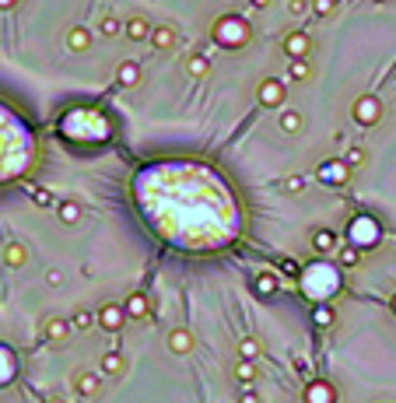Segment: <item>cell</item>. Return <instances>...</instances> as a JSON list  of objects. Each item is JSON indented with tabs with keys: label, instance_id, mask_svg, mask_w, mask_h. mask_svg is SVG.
Instances as JSON below:
<instances>
[{
	"label": "cell",
	"instance_id": "obj_28",
	"mask_svg": "<svg viewBox=\"0 0 396 403\" xmlns=\"http://www.w3.org/2000/svg\"><path fill=\"white\" fill-rule=\"evenodd\" d=\"M358 260H361V253H358V249H351V246H348V249H341V263H344V267H354Z\"/></svg>",
	"mask_w": 396,
	"mask_h": 403
},
{
	"label": "cell",
	"instance_id": "obj_6",
	"mask_svg": "<svg viewBox=\"0 0 396 403\" xmlns=\"http://www.w3.org/2000/svg\"><path fill=\"white\" fill-rule=\"evenodd\" d=\"M312 249L323 253V256L336 253V249H341V242H336V232H330V228H319V232L312 235Z\"/></svg>",
	"mask_w": 396,
	"mask_h": 403
},
{
	"label": "cell",
	"instance_id": "obj_21",
	"mask_svg": "<svg viewBox=\"0 0 396 403\" xmlns=\"http://www.w3.org/2000/svg\"><path fill=\"white\" fill-rule=\"evenodd\" d=\"M186 71H190V78H207L210 74V60H207V56H190V60H186Z\"/></svg>",
	"mask_w": 396,
	"mask_h": 403
},
{
	"label": "cell",
	"instance_id": "obj_25",
	"mask_svg": "<svg viewBox=\"0 0 396 403\" xmlns=\"http://www.w3.org/2000/svg\"><path fill=\"white\" fill-rule=\"evenodd\" d=\"M235 375H239L242 382L256 379V365H253V358H242V361H239V368H235Z\"/></svg>",
	"mask_w": 396,
	"mask_h": 403
},
{
	"label": "cell",
	"instance_id": "obj_4",
	"mask_svg": "<svg viewBox=\"0 0 396 403\" xmlns=\"http://www.w3.org/2000/svg\"><path fill=\"white\" fill-rule=\"evenodd\" d=\"M280 49H285L291 60H309V49H312V39L305 32H288L285 42H280Z\"/></svg>",
	"mask_w": 396,
	"mask_h": 403
},
{
	"label": "cell",
	"instance_id": "obj_11",
	"mask_svg": "<svg viewBox=\"0 0 396 403\" xmlns=\"http://www.w3.org/2000/svg\"><path fill=\"white\" fill-rule=\"evenodd\" d=\"M67 49H71V53H84V49H91V32L81 28V25L71 28V32H67Z\"/></svg>",
	"mask_w": 396,
	"mask_h": 403
},
{
	"label": "cell",
	"instance_id": "obj_5",
	"mask_svg": "<svg viewBox=\"0 0 396 403\" xmlns=\"http://www.w3.org/2000/svg\"><path fill=\"white\" fill-rule=\"evenodd\" d=\"M127 319H130V316H127V309H123V305H112V302H109V305H102V309H98V326H102V330H109V333H112V330H120Z\"/></svg>",
	"mask_w": 396,
	"mask_h": 403
},
{
	"label": "cell",
	"instance_id": "obj_17",
	"mask_svg": "<svg viewBox=\"0 0 396 403\" xmlns=\"http://www.w3.org/2000/svg\"><path fill=\"white\" fill-rule=\"evenodd\" d=\"M56 217H60L64 224H78L81 221V204L78 200H64L60 207H56Z\"/></svg>",
	"mask_w": 396,
	"mask_h": 403
},
{
	"label": "cell",
	"instance_id": "obj_24",
	"mask_svg": "<svg viewBox=\"0 0 396 403\" xmlns=\"http://www.w3.org/2000/svg\"><path fill=\"white\" fill-rule=\"evenodd\" d=\"M98 28H102V35H109V39H112V35H120V32H123V21H120V18H102V25H98Z\"/></svg>",
	"mask_w": 396,
	"mask_h": 403
},
{
	"label": "cell",
	"instance_id": "obj_27",
	"mask_svg": "<svg viewBox=\"0 0 396 403\" xmlns=\"http://www.w3.org/2000/svg\"><path fill=\"white\" fill-rule=\"evenodd\" d=\"M333 4H336V0H312V11H316L319 18H326V15L333 11Z\"/></svg>",
	"mask_w": 396,
	"mask_h": 403
},
{
	"label": "cell",
	"instance_id": "obj_32",
	"mask_svg": "<svg viewBox=\"0 0 396 403\" xmlns=\"http://www.w3.org/2000/svg\"><path fill=\"white\" fill-rule=\"evenodd\" d=\"M46 284H49V287H60V284H64V274H60V270H46Z\"/></svg>",
	"mask_w": 396,
	"mask_h": 403
},
{
	"label": "cell",
	"instance_id": "obj_31",
	"mask_svg": "<svg viewBox=\"0 0 396 403\" xmlns=\"http://www.w3.org/2000/svg\"><path fill=\"white\" fill-rule=\"evenodd\" d=\"M288 11H291L295 18H302V15L309 11V4H305V0H288Z\"/></svg>",
	"mask_w": 396,
	"mask_h": 403
},
{
	"label": "cell",
	"instance_id": "obj_13",
	"mask_svg": "<svg viewBox=\"0 0 396 403\" xmlns=\"http://www.w3.org/2000/svg\"><path fill=\"white\" fill-rule=\"evenodd\" d=\"M4 263L15 267V270L25 267V263H28V249H25L21 242H8V246H4Z\"/></svg>",
	"mask_w": 396,
	"mask_h": 403
},
{
	"label": "cell",
	"instance_id": "obj_36",
	"mask_svg": "<svg viewBox=\"0 0 396 403\" xmlns=\"http://www.w3.org/2000/svg\"><path fill=\"white\" fill-rule=\"evenodd\" d=\"M15 4H18V0H0V11H11Z\"/></svg>",
	"mask_w": 396,
	"mask_h": 403
},
{
	"label": "cell",
	"instance_id": "obj_14",
	"mask_svg": "<svg viewBox=\"0 0 396 403\" xmlns=\"http://www.w3.org/2000/svg\"><path fill=\"white\" fill-rule=\"evenodd\" d=\"M305 403H333V386L330 382H312L305 389Z\"/></svg>",
	"mask_w": 396,
	"mask_h": 403
},
{
	"label": "cell",
	"instance_id": "obj_20",
	"mask_svg": "<svg viewBox=\"0 0 396 403\" xmlns=\"http://www.w3.org/2000/svg\"><path fill=\"white\" fill-rule=\"evenodd\" d=\"M102 372H105V375H123V372H127V361H123V355L109 351V355L102 358Z\"/></svg>",
	"mask_w": 396,
	"mask_h": 403
},
{
	"label": "cell",
	"instance_id": "obj_30",
	"mask_svg": "<svg viewBox=\"0 0 396 403\" xmlns=\"http://www.w3.org/2000/svg\"><path fill=\"white\" fill-rule=\"evenodd\" d=\"M302 186H305L302 176H288V179H285V190H288V193H302Z\"/></svg>",
	"mask_w": 396,
	"mask_h": 403
},
{
	"label": "cell",
	"instance_id": "obj_38",
	"mask_svg": "<svg viewBox=\"0 0 396 403\" xmlns=\"http://www.w3.org/2000/svg\"><path fill=\"white\" fill-rule=\"evenodd\" d=\"M49 403H67L64 396H49Z\"/></svg>",
	"mask_w": 396,
	"mask_h": 403
},
{
	"label": "cell",
	"instance_id": "obj_18",
	"mask_svg": "<svg viewBox=\"0 0 396 403\" xmlns=\"http://www.w3.org/2000/svg\"><path fill=\"white\" fill-rule=\"evenodd\" d=\"M253 292L263 295V298H270V295L277 292V277H273V274H256V277H253Z\"/></svg>",
	"mask_w": 396,
	"mask_h": 403
},
{
	"label": "cell",
	"instance_id": "obj_19",
	"mask_svg": "<svg viewBox=\"0 0 396 403\" xmlns=\"http://www.w3.org/2000/svg\"><path fill=\"white\" fill-rule=\"evenodd\" d=\"M302 130V116L295 109H280V134H298Z\"/></svg>",
	"mask_w": 396,
	"mask_h": 403
},
{
	"label": "cell",
	"instance_id": "obj_15",
	"mask_svg": "<svg viewBox=\"0 0 396 403\" xmlns=\"http://www.w3.org/2000/svg\"><path fill=\"white\" fill-rule=\"evenodd\" d=\"M123 309H127V316H130V319H144V316L151 312V305H147V295H141V292H137V295H130Z\"/></svg>",
	"mask_w": 396,
	"mask_h": 403
},
{
	"label": "cell",
	"instance_id": "obj_23",
	"mask_svg": "<svg viewBox=\"0 0 396 403\" xmlns=\"http://www.w3.org/2000/svg\"><path fill=\"white\" fill-rule=\"evenodd\" d=\"M260 351H263V348H260V340H253V337H246V340L239 343V355H242V358H253V361H256Z\"/></svg>",
	"mask_w": 396,
	"mask_h": 403
},
{
	"label": "cell",
	"instance_id": "obj_29",
	"mask_svg": "<svg viewBox=\"0 0 396 403\" xmlns=\"http://www.w3.org/2000/svg\"><path fill=\"white\" fill-rule=\"evenodd\" d=\"M344 161H348V165H351V168H354V165H361V161H365V147H351V151H348V158H344Z\"/></svg>",
	"mask_w": 396,
	"mask_h": 403
},
{
	"label": "cell",
	"instance_id": "obj_16",
	"mask_svg": "<svg viewBox=\"0 0 396 403\" xmlns=\"http://www.w3.org/2000/svg\"><path fill=\"white\" fill-rule=\"evenodd\" d=\"M74 389H78L81 396H95V393H98V375L78 372V375H74Z\"/></svg>",
	"mask_w": 396,
	"mask_h": 403
},
{
	"label": "cell",
	"instance_id": "obj_9",
	"mask_svg": "<svg viewBox=\"0 0 396 403\" xmlns=\"http://www.w3.org/2000/svg\"><path fill=\"white\" fill-rule=\"evenodd\" d=\"M176 42H179V35H176L172 25H154V32H151V46L154 49H172Z\"/></svg>",
	"mask_w": 396,
	"mask_h": 403
},
{
	"label": "cell",
	"instance_id": "obj_1",
	"mask_svg": "<svg viewBox=\"0 0 396 403\" xmlns=\"http://www.w3.org/2000/svg\"><path fill=\"white\" fill-rule=\"evenodd\" d=\"M210 35H214V42L224 46V49H242V46L253 39V28H249V21L239 18V15H224V18L214 21Z\"/></svg>",
	"mask_w": 396,
	"mask_h": 403
},
{
	"label": "cell",
	"instance_id": "obj_7",
	"mask_svg": "<svg viewBox=\"0 0 396 403\" xmlns=\"http://www.w3.org/2000/svg\"><path fill=\"white\" fill-rule=\"evenodd\" d=\"M123 32H127V39H130V42H144V39H151L154 25H151L147 18H130V21L123 25Z\"/></svg>",
	"mask_w": 396,
	"mask_h": 403
},
{
	"label": "cell",
	"instance_id": "obj_10",
	"mask_svg": "<svg viewBox=\"0 0 396 403\" xmlns=\"http://www.w3.org/2000/svg\"><path fill=\"white\" fill-rule=\"evenodd\" d=\"M42 330H46V337H49L53 343H64V340L71 337V330H74V326H71L67 319H46V326H42Z\"/></svg>",
	"mask_w": 396,
	"mask_h": 403
},
{
	"label": "cell",
	"instance_id": "obj_26",
	"mask_svg": "<svg viewBox=\"0 0 396 403\" xmlns=\"http://www.w3.org/2000/svg\"><path fill=\"white\" fill-rule=\"evenodd\" d=\"M95 319H98V316H91V312H84V309H81V312H74L71 326H74V330H88V326H91Z\"/></svg>",
	"mask_w": 396,
	"mask_h": 403
},
{
	"label": "cell",
	"instance_id": "obj_8",
	"mask_svg": "<svg viewBox=\"0 0 396 403\" xmlns=\"http://www.w3.org/2000/svg\"><path fill=\"white\" fill-rule=\"evenodd\" d=\"M168 351L172 355H190L193 351V333L190 330H172L168 333Z\"/></svg>",
	"mask_w": 396,
	"mask_h": 403
},
{
	"label": "cell",
	"instance_id": "obj_37",
	"mask_svg": "<svg viewBox=\"0 0 396 403\" xmlns=\"http://www.w3.org/2000/svg\"><path fill=\"white\" fill-rule=\"evenodd\" d=\"M242 403H260V400H256L253 393H246V396H242Z\"/></svg>",
	"mask_w": 396,
	"mask_h": 403
},
{
	"label": "cell",
	"instance_id": "obj_35",
	"mask_svg": "<svg viewBox=\"0 0 396 403\" xmlns=\"http://www.w3.org/2000/svg\"><path fill=\"white\" fill-rule=\"evenodd\" d=\"M316 323H330V309H319L316 312Z\"/></svg>",
	"mask_w": 396,
	"mask_h": 403
},
{
	"label": "cell",
	"instance_id": "obj_22",
	"mask_svg": "<svg viewBox=\"0 0 396 403\" xmlns=\"http://www.w3.org/2000/svg\"><path fill=\"white\" fill-rule=\"evenodd\" d=\"M288 78H291V81H309V78H312V67H309V60H291V67H288Z\"/></svg>",
	"mask_w": 396,
	"mask_h": 403
},
{
	"label": "cell",
	"instance_id": "obj_33",
	"mask_svg": "<svg viewBox=\"0 0 396 403\" xmlns=\"http://www.w3.org/2000/svg\"><path fill=\"white\" fill-rule=\"evenodd\" d=\"M32 197H35V204H42V207H49V204H53V197H49L46 190H35Z\"/></svg>",
	"mask_w": 396,
	"mask_h": 403
},
{
	"label": "cell",
	"instance_id": "obj_34",
	"mask_svg": "<svg viewBox=\"0 0 396 403\" xmlns=\"http://www.w3.org/2000/svg\"><path fill=\"white\" fill-rule=\"evenodd\" d=\"M249 4H253L256 11H267V8H270V0H249Z\"/></svg>",
	"mask_w": 396,
	"mask_h": 403
},
{
	"label": "cell",
	"instance_id": "obj_12",
	"mask_svg": "<svg viewBox=\"0 0 396 403\" xmlns=\"http://www.w3.org/2000/svg\"><path fill=\"white\" fill-rule=\"evenodd\" d=\"M116 81H120L123 88H137V84H141V67H137L134 60L120 64V71H116Z\"/></svg>",
	"mask_w": 396,
	"mask_h": 403
},
{
	"label": "cell",
	"instance_id": "obj_3",
	"mask_svg": "<svg viewBox=\"0 0 396 403\" xmlns=\"http://www.w3.org/2000/svg\"><path fill=\"white\" fill-rule=\"evenodd\" d=\"M354 120H358L361 127H375V123L382 120V105H379V98L361 95V98L354 102Z\"/></svg>",
	"mask_w": 396,
	"mask_h": 403
},
{
	"label": "cell",
	"instance_id": "obj_2",
	"mask_svg": "<svg viewBox=\"0 0 396 403\" xmlns=\"http://www.w3.org/2000/svg\"><path fill=\"white\" fill-rule=\"evenodd\" d=\"M285 98H288L285 81H277V78L260 81V88H256V102H260L263 109H280V105H285Z\"/></svg>",
	"mask_w": 396,
	"mask_h": 403
}]
</instances>
